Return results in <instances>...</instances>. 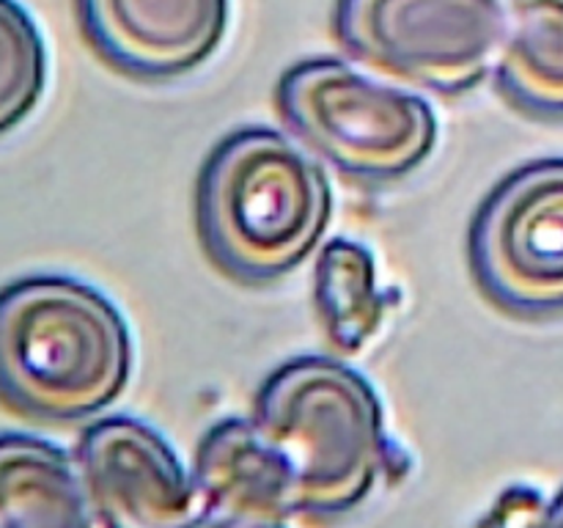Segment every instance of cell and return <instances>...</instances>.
<instances>
[{
	"mask_svg": "<svg viewBox=\"0 0 563 528\" xmlns=\"http://www.w3.org/2000/svg\"><path fill=\"white\" fill-rule=\"evenodd\" d=\"M132 374L119 308L66 275H31L0 289V402L20 416L75 424L108 410Z\"/></svg>",
	"mask_w": 563,
	"mask_h": 528,
	"instance_id": "1",
	"label": "cell"
},
{
	"mask_svg": "<svg viewBox=\"0 0 563 528\" xmlns=\"http://www.w3.org/2000/svg\"><path fill=\"white\" fill-rule=\"evenodd\" d=\"M333 193L322 165L289 135L245 127L198 174L196 226L229 278L262 286L300 267L328 231Z\"/></svg>",
	"mask_w": 563,
	"mask_h": 528,
	"instance_id": "2",
	"label": "cell"
},
{
	"mask_svg": "<svg viewBox=\"0 0 563 528\" xmlns=\"http://www.w3.org/2000/svg\"><path fill=\"white\" fill-rule=\"evenodd\" d=\"M253 424L289 465L297 517L350 515L394 465L377 391L333 358H297L269 374Z\"/></svg>",
	"mask_w": 563,
	"mask_h": 528,
	"instance_id": "3",
	"label": "cell"
},
{
	"mask_svg": "<svg viewBox=\"0 0 563 528\" xmlns=\"http://www.w3.org/2000/svg\"><path fill=\"white\" fill-rule=\"evenodd\" d=\"M278 108L313 152L363 182L405 179L438 143L427 99L372 80L339 58L291 66L278 82Z\"/></svg>",
	"mask_w": 563,
	"mask_h": 528,
	"instance_id": "4",
	"label": "cell"
},
{
	"mask_svg": "<svg viewBox=\"0 0 563 528\" xmlns=\"http://www.w3.org/2000/svg\"><path fill=\"white\" fill-rule=\"evenodd\" d=\"M333 31L346 53L383 75L465 94L495 66L504 0H335Z\"/></svg>",
	"mask_w": 563,
	"mask_h": 528,
	"instance_id": "5",
	"label": "cell"
},
{
	"mask_svg": "<svg viewBox=\"0 0 563 528\" xmlns=\"http://www.w3.org/2000/svg\"><path fill=\"white\" fill-rule=\"evenodd\" d=\"M467 258L500 311L563 314V157L533 160L493 187L471 223Z\"/></svg>",
	"mask_w": 563,
	"mask_h": 528,
	"instance_id": "6",
	"label": "cell"
},
{
	"mask_svg": "<svg viewBox=\"0 0 563 528\" xmlns=\"http://www.w3.org/2000/svg\"><path fill=\"white\" fill-rule=\"evenodd\" d=\"M77 468L104 528H187L201 515L192 473L168 440L137 418L93 421L77 446Z\"/></svg>",
	"mask_w": 563,
	"mask_h": 528,
	"instance_id": "7",
	"label": "cell"
},
{
	"mask_svg": "<svg viewBox=\"0 0 563 528\" xmlns=\"http://www.w3.org/2000/svg\"><path fill=\"white\" fill-rule=\"evenodd\" d=\"M88 44L137 80H174L212 58L229 0H77Z\"/></svg>",
	"mask_w": 563,
	"mask_h": 528,
	"instance_id": "8",
	"label": "cell"
},
{
	"mask_svg": "<svg viewBox=\"0 0 563 528\" xmlns=\"http://www.w3.org/2000/svg\"><path fill=\"white\" fill-rule=\"evenodd\" d=\"M201 512L286 522L295 515V479L253 418H225L201 438L192 462Z\"/></svg>",
	"mask_w": 563,
	"mask_h": 528,
	"instance_id": "9",
	"label": "cell"
},
{
	"mask_svg": "<svg viewBox=\"0 0 563 528\" xmlns=\"http://www.w3.org/2000/svg\"><path fill=\"white\" fill-rule=\"evenodd\" d=\"M0 528H93L80 468L36 435H0Z\"/></svg>",
	"mask_w": 563,
	"mask_h": 528,
	"instance_id": "10",
	"label": "cell"
},
{
	"mask_svg": "<svg viewBox=\"0 0 563 528\" xmlns=\"http://www.w3.org/2000/svg\"><path fill=\"white\" fill-rule=\"evenodd\" d=\"M498 91L537 119H563V0H504Z\"/></svg>",
	"mask_w": 563,
	"mask_h": 528,
	"instance_id": "11",
	"label": "cell"
},
{
	"mask_svg": "<svg viewBox=\"0 0 563 528\" xmlns=\"http://www.w3.org/2000/svg\"><path fill=\"white\" fill-rule=\"evenodd\" d=\"M313 306L330 344L361 352L383 328L388 295L379 289L374 256L352 240H330L313 270Z\"/></svg>",
	"mask_w": 563,
	"mask_h": 528,
	"instance_id": "12",
	"label": "cell"
},
{
	"mask_svg": "<svg viewBox=\"0 0 563 528\" xmlns=\"http://www.w3.org/2000/svg\"><path fill=\"white\" fill-rule=\"evenodd\" d=\"M47 82L42 33L16 0H0V135L31 116Z\"/></svg>",
	"mask_w": 563,
	"mask_h": 528,
	"instance_id": "13",
	"label": "cell"
},
{
	"mask_svg": "<svg viewBox=\"0 0 563 528\" xmlns=\"http://www.w3.org/2000/svg\"><path fill=\"white\" fill-rule=\"evenodd\" d=\"M548 506L537 490L517 484L500 495L478 528H542Z\"/></svg>",
	"mask_w": 563,
	"mask_h": 528,
	"instance_id": "14",
	"label": "cell"
},
{
	"mask_svg": "<svg viewBox=\"0 0 563 528\" xmlns=\"http://www.w3.org/2000/svg\"><path fill=\"white\" fill-rule=\"evenodd\" d=\"M187 528H286V522L251 520V517L218 515V512H201Z\"/></svg>",
	"mask_w": 563,
	"mask_h": 528,
	"instance_id": "15",
	"label": "cell"
},
{
	"mask_svg": "<svg viewBox=\"0 0 563 528\" xmlns=\"http://www.w3.org/2000/svg\"><path fill=\"white\" fill-rule=\"evenodd\" d=\"M542 528H563V490L550 501L548 515H544Z\"/></svg>",
	"mask_w": 563,
	"mask_h": 528,
	"instance_id": "16",
	"label": "cell"
}]
</instances>
